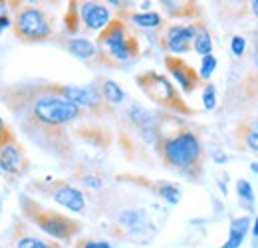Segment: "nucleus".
Here are the masks:
<instances>
[{
  "label": "nucleus",
  "instance_id": "obj_1",
  "mask_svg": "<svg viewBox=\"0 0 258 248\" xmlns=\"http://www.w3.org/2000/svg\"><path fill=\"white\" fill-rule=\"evenodd\" d=\"M30 115L38 123L48 125V127H60V125L76 121L80 117V107L62 95L44 93L32 99Z\"/></svg>",
  "mask_w": 258,
  "mask_h": 248
},
{
  "label": "nucleus",
  "instance_id": "obj_19",
  "mask_svg": "<svg viewBox=\"0 0 258 248\" xmlns=\"http://www.w3.org/2000/svg\"><path fill=\"white\" fill-rule=\"evenodd\" d=\"M157 193H159L161 199H165L171 205H177L181 201V189L177 185H173V183H159L157 185Z\"/></svg>",
  "mask_w": 258,
  "mask_h": 248
},
{
  "label": "nucleus",
  "instance_id": "obj_26",
  "mask_svg": "<svg viewBox=\"0 0 258 248\" xmlns=\"http://www.w3.org/2000/svg\"><path fill=\"white\" fill-rule=\"evenodd\" d=\"M82 248H113V246L109 242H105V240H88V242H84Z\"/></svg>",
  "mask_w": 258,
  "mask_h": 248
},
{
  "label": "nucleus",
  "instance_id": "obj_31",
  "mask_svg": "<svg viewBox=\"0 0 258 248\" xmlns=\"http://www.w3.org/2000/svg\"><path fill=\"white\" fill-rule=\"evenodd\" d=\"M2 16H8V4H4V2H0V18Z\"/></svg>",
  "mask_w": 258,
  "mask_h": 248
},
{
  "label": "nucleus",
  "instance_id": "obj_11",
  "mask_svg": "<svg viewBox=\"0 0 258 248\" xmlns=\"http://www.w3.org/2000/svg\"><path fill=\"white\" fill-rule=\"evenodd\" d=\"M54 201L72 213H84L86 211V197L82 191H78L72 185H60L54 191Z\"/></svg>",
  "mask_w": 258,
  "mask_h": 248
},
{
  "label": "nucleus",
  "instance_id": "obj_15",
  "mask_svg": "<svg viewBox=\"0 0 258 248\" xmlns=\"http://www.w3.org/2000/svg\"><path fill=\"white\" fill-rule=\"evenodd\" d=\"M131 22L135 24V26H139V28H147V30H151V28H157V26H161V14H157V12H137V14H133L131 16Z\"/></svg>",
  "mask_w": 258,
  "mask_h": 248
},
{
  "label": "nucleus",
  "instance_id": "obj_13",
  "mask_svg": "<svg viewBox=\"0 0 258 248\" xmlns=\"http://www.w3.org/2000/svg\"><path fill=\"white\" fill-rule=\"evenodd\" d=\"M68 52L72 56L80 58V60H90L97 54V48L96 44L92 40H88V38H72L68 42Z\"/></svg>",
  "mask_w": 258,
  "mask_h": 248
},
{
  "label": "nucleus",
  "instance_id": "obj_5",
  "mask_svg": "<svg viewBox=\"0 0 258 248\" xmlns=\"http://www.w3.org/2000/svg\"><path fill=\"white\" fill-rule=\"evenodd\" d=\"M60 95L72 101L78 107H99L103 101V95L96 86H62Z\"/></svg>",
  "mask_w": 258,
  "mask_h": 248
},
{
  "label": "nucleus",
  "instance_id": "obj_18",
  "mask_svg": "<svg viewBox=\"0 0 258 248\" xmlns=\"http://www.w3.org/2000/svg\"><path fill=\"white\" fill-rule=\"evenodd\" d=\"M236 193H238L240 205L252 211V207H254V189H252V185H250L248 181L240 179V181L236 183Z\"/></svg>",
  "mask_w": 258,
  "mask_h": 248
},
{
  "label": "nucleus",
  "instance_id": "obj_30",
  "mask_svg": "<svg viewBox=\"0 0 258 248\" xmlns=\"http://www.w3.org/2000/svg\"><path fill=\"white\" fill-rule=\"evenodd\" d=\"M252 236H254V248L258 246V217L254 218V224H252Z\"/></svg>",
  "mask_w": 258,
  "mask_h": 248
},
{
  "label": "nucleus",
  "instance_id": "obj_2",
  "mask_svg": "<svg viewBox=\"0 0 258 248\" xmlns=\"http://www.w3.org/2000/svg\"><path fill=\"white\" fill-rule=\"evenodd\" d=\"M203 153L201 141L193 131H181L179 135L171 137L163 145V155L169 165L179 167V169H189L199 161Z\"/></svg>",
  "mask_w": 258,
  "mask_h": 248
},
{
  "label": "nucleus",
  "instance_id": "obj_23",
  "mask_svg": "<svg viewBox=\"0 0 258 248\" xmlns=\"http://www.w3.org/2000/svg\"><path fill=\"white\" fill-rule=\"evenodd\" d=\"M203 105H205V109H215L217 107V88L213 84H209L203 90Z\"/></svg>",
  "mask_w": 258,
  "mask_h": 248
},
{
  "label": "nucleus",
  "instance_id": "obj_17",
  "mask_svg": "<svg viewBox=\"0 0 258 248\" xmlns=\"http://www.w3.org/2000/svg\"><path fill=\"white\" fill-rule=\"evenodd\" d=\"M101 95L103 99H107L109 103H121L125 99V92L119 88V84H115L113 80H107L103 82V88H101Z\"/></svg>",
  "mask_w": 258,
  "mask_h": 248
},
{
  "label": "nucleus",
  "instance_id": "obj_7",
  "mask_svg": "<svg viewBox=\"0 0 258 248\" xmlns=\"http://www.w3.org/2000/svg\"><path fill=\"white\" fill-rule=\"evenodd\" d=\"M36 222H38V226H40L42 232H46L48 236H52V238H56V240H66V238H70L72 230L76 228V224H74L72 220L60 217V215H52V213H50V215H44V217H38Z\"/></svg>",
  "mask_w": 258,
  "mask_h": 248
},
{
  "label": "nucleus",
  "instance_id": "obj_3",
  "mask_svg": "<svg viewBox=\"0 0 258 248\" xmlns=\"http://www.w3.org/2000/svg\"><path fill=\"white\" fill-rule=\"evenodd\" d=\"M14 26H16V32L20 38L32 40V42L46 40L52 34V24H50L48 16L40 8H34V6H26V8L18 10Z\"/></svg>",
  "mask_w": 258,
  "mask_h": 248
},
{
  "label": "nucleus",
  "instance_id": "obj_14",
  "mask_svg": "<svg viewBox=\"0 0 258 248\" xmlns=\"http://www.w3.org/2000/svg\"><path fill=\"white\" fill-rule=\"evenodd\" d=\"M169 72H171V76L177 80V84L183 88V92H191V90H193L195 78L191 76V72H189L187 66L175 62V60H169Z\"/></svg>",
  "mask_w": 258,
  "mask_h": 248
},
{
  "label": "nucleus",
  "instance_id": "obj_35",
  "mask_svg": "<svg viewBox=\"0 0 258 248\" xmlns=\"http://www.w3.org/2000/svg\"><path fill=\"white\" fill-rule=\"evenodd\" d=\"M215 159H217V161H226V157L221 155V153H215Z\"/></svg>",
  "mask_w": 258,
  "mask_h": 248
},
{
  "label": "nucleus",
  "instance_id": "obj_12",
  "mask_svg": "<svg viewBox=\"0 0 258 248\" xmlns=\"http://www.w3.org/2000/svg\"><path fill=\"white\" fill-rule=\"evenodd\" d=\"M250 228H252V224H250V218L248 217L232 218L230 230H228V238H226V242L221 248H240Z\"/></svg>",
  "mask_w": 258,
  "mask_h": 248
},
{
  "label": "nucleus",
  "instance_id": "obj_27",
  "mask_svg": "<svg viewBox=\"0 0 258 248\" xmlns=\"http://www.w3.org/2000/svg\"><path fill=\"white\" fill-rule=\"evenodd\" d=\"M246 143H248V147H250L254 153H258V129H256V131H252V133L248 135Z\"/></svg>",
  "mask_w": 258,
  "mask_h": 248
},
{
  "label": "nucleus",
  "instance_id": "obj_33",
  "mask_svg": "<svg viewBox=\"0 0 258 248\" xmlns=\"http://www.w3.org/2000/svg\"><path fill=\"white\" fill-rule=\"evenodd\" d=\"M252 12L258 16V0H252Z\"/></svg>",
  "mask_w": 258,
  "mask_h": 248
},
{
  "label": "nucleus",
  "instance_id": "obj_6",
  "mask_svg": "<svg viewBox=\"0 0 258 248\" xmlns=\"http://www.w3.org/2000/svg\"><path fill=\"white\" fill-rule=\"evenodd\" d=\"M80 16L88 30H103L105 26L111 24V14L107 6L97 4V2H84L80 6Z\"/></svg>",
  "mask_w": 258,
  "mask_h": 248
},
{
  "label": "nucleus",
  "instance_id": "obj_4",
  "mask_svg": "<svg viewBox=\"0 0 258 248\" xmlns=\"http://www.w3.org/2000/svg\"><path fill=\"white\" fill-rule=\"evenodd\" d=\"M101 42H103L105 50L109 52V56L119 60V62H125L133 56V48H131V42L127 40L125 28L117 22L107 26V30L101 36Z\"/></svg>",
  "mask_w": 258,
  "mask_h": 248
},
{
  "label": "nucleus",
  "instance_id": "obj_20",
  "mask_svg": "<svg viewBox=\"0 0 258 248\" xmlns=\"http://www.w3.org/2000/svg\"><path fill=\"white\" fill-rule=\"evenodd\" d=\"M193 46H195V52L201 54L203 58L205 56H211V52H213V40H211L209 32H197Z\"/></svg>",
  "mask_w": 258,
  "mask_h": 248
},
{
  "label": "nucleus",
  "instance_id": "obj_10",
  "mask_svg": "<svg viewBox=\"0 0 258 248\" xmlns=\"http://www.w3.org/2000/svg\"><path fill=\"white\" fill-rule=\"evenodd\" d=\"M22 165H24V155L20 147L12 139H6L0 145V171H4L6 175H18L22 171Z\"/></svg>",
  "mask_w": 258,
  "mask_h": 248
},
{
  "label": "nucleus",
  "instance_id": "obj_8",
  "mask_svg": "<svg viewBox=\"0 0 258 248\" xmlns=\"http://www.w3.org/2000/svg\"><path fill=\"white\" fill-rule=\"evenodd\" d=\"M195 36H197L195 26L175 24V26H171L167 30V48L173 54H185V52H189L191 44L195 42Z\"/></svg>",
  "mask_w": 258,
  "mask_h": 248
},
{
  "label": "nucleus",
  "instance_id": "obj_9",
  "mask_svg": "<svg viewBox=\"0 0 258 248\" xmlns=\"http://www.w3.org/2000/svg\"><path fill=\"white\" fill-rule=\"evenodd\" d=\"M139 82H141L145 93L151 95V97L157 99V101H171V99H175L173 86L169 84L167 78H163L159 74H153V72H151V74H145Z\"/></svg>",
  "mask_w": 258,
  "mask_h": 248
},
{
  "label": "nucleus",
  "instance_id": "obj_32",
  "mask_svg": "<svg viewBox=\"0 0 258 248\" xmlns=\"http://www.w3.org/2000/svg\"><path fill=\"white\" fill-rule=\"evenodd\" d=\"M141 8H143L145 12H149V8H151V2H141Z\"/></svg>",
  "mask_w": 258,
  "mask_h": 248
},
{
  "label": "nucleus",
  "instance_id": "obj_28",
  "mask_svg": "<svg viewBox=\"0 0 258 248\" xmlns=\"http://www.w3.org/2000/svg\"><path fill=\"white\" fill-rule=\"evenodd\" d=\"M12 26V18L10 16H2L0 18V34L6 30V28H10Z\"/></svg>",
  "mask_w": 258,
  "mask_h": 248
},
{
  "label": "nucleus",
  "instance_id": "obj_34",
  "mask_svg": "<svg viewBox=\"0 0 258 248\" xmlns=\"http://www.w3.org/2000/svg\"><path fill=\"white\" fill-rule=\"evenodd\" d=\"M250 171H252V173H256V175H258V163H252V165H250Z\"/></svg>",
  "mask_w": 258,
  "mask_h": 248
},
{
  "label": "nucleus",
  "instance_id": "obj_24",
  "mask_svg": "<svg viewBox=\"0 0 258 248\" xmlns=\"http://www.w3.org/2000/svg\"><path fill=\"white\" fill-rule=\"evenodd\" d=\"M230 50H232L234 56H242L244 50H246V40H244L242 36H232V40H230Z\"/></svg>",
  "mask_w": 258,
  "mask_h": 248
},
{
  "label": "nucleus",
  "instance_id": "obj_25",
  "mask_svg": "<svg viewBox=\"0 0 258 248\" xmlns=\"http://www.w3.org/2000/svg\"><path fill=\"white\" fill-rule=\"evenodd\" d=\"M82 183L86 187H90V189H99V187L103 185L101 183V179H97V177H92V175H86V177H82Z\"/></svg>",
  "mask_w": 258,
  "mask_h": 248
},
{
  "label": "nucleus",
  "instance_id": "obj_22",
  "mask_svg": "<svg viewBox=\"0 0 258 248\" xmlns=\"http://www.w3.org/2000/svg\"><path fill=\"white\" fill-rule=\"evenodd\" d=\"M16 248H54V246L48 244V242H44V240H40V238H36V236H22V238H18Z\"/></svg>",
  "mask_w": 258,
  "mask_h": 248
},
{
  "label": "nucleus",
  "instance_id": "obj_21",
  "mask_svg": "<svg viewBox=\"0 0 258 248\" xmlns=\"http://www.w3.org/2000/svg\"><path fill=\"white\" fill-rule=\"evenodd\" d=\"M217 66H219V62H217V58L211 54V56H205L203 58V62H201V70H199V76L203 78V80H209L213 74H215V70H217Z\"/></svg>",
  "mask_w": 258,
  "mask_h": 248
},
{
  "label": "nucleus",
  "instance_id": "obj_16",
  "mask_svg": "<svg viewBox=\"0 0 258 248\" xmlns=\"http://www.w3.org/2000/svg\"><path fill=\"white\" fill-rule=\"evenodd\" d=\"M119 222L131 230H141L143 224H147V217L143 211H125L119 215Z\"/></svg>",
  "mask_w": 258,
  "mask_h": 248
},
{
  "label": "nucleus",
  "instance_id": "obj_29",
  "mask_svg": "<svg viewBox=\"0 0 258 248\" xmlns=\"http://www.w3.org/2000/svg\"><path fill=\"white\" fill-rule=\"evenodd\" d=\"M6 141V125H4V119L0 117V145Z\"/></svg>",
  "mask_w": 258,
  "mask_h": 248
}]
</instances>
